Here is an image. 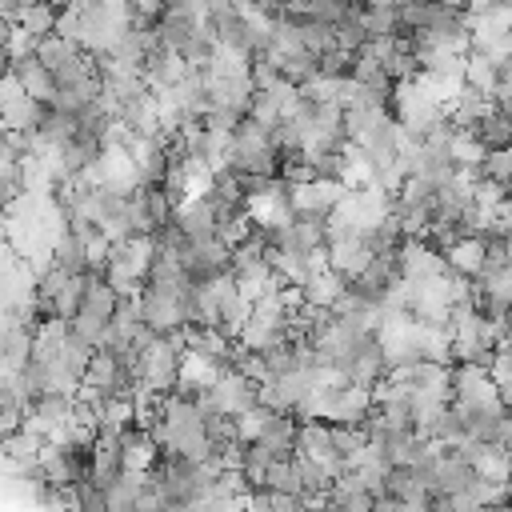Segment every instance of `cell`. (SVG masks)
I'll use <instances>...</instances> for the list:
<instances>
[{
  "instance_id": "obj_1",
  "label": "cell",
  "mask_w": 512,
  "mask_h": 512,
  "mask_svg": "<svg viewBox=\"0 0 512 512\" xmlns=\"http://www.w3.org/2000/svg\"><path fill=\"white\" fill-rule=\"evenodd\" d=\"M4 68H8V76L20 84V92L24 96H32V100H40V104H48L52 100V92H56V80H52V72L28 52V56H8L4 60Z\"/></svg>"
},
{
  "instance_id": "obj_2",
  "label": "cell",
  "mask_w": 512,
  "mask_h": 512,
  "mask_svg": "<svg viewBox=\"0 0 512 512\" xmlns=\"http://www.w3.org/2000/svg\"><path fill=\"white\" fill-rule=\"evenodd\" d=\"M172 220L180 224V232L200 244V240H216V208L204 200V196H184L172 212Z\"/></svg>"
},
{
  "instance_id": "obj_3",
  "label": "cell",
  "mask_w": 512,
  "mask_h": 512,
  "mask_svg": "<svg viewBox=\"0 0 512 512\" xmlns=\"http://www.w3.org/2000/svg\"><path fill=\"white\" fill-rule=\"evenodd\" d=\"M484 152H508V144H512V120H508V108H500V104H488V112L472 124V128H464Z\"/></svg>"
},
{
  "instance_id": "obj_4",
  "label": "cell",
  "mask_w": 512,
  "mask_h": 512,
  "mask_svg": "<svg viewBox=\"0 0 512 512\" xmlns=\"http://www.w3.org/2000/svg\"><path fill=\"white\" fill-rule=\"evenodd\" d=\"M380 496H392L396 504H424L428 500V484L408 464H392L384 484H380Z\"/></svg>"
},
{
  "instance_id": "obj_5",
  "label": "cell",
  "mask_w": 512,
  "mask_h": 512,
  "mask_svg": "<svg viewBox=\"0 0 512 512\" xmlns=\"http://www.w3.org/2000/svg\"><path fill=\"white\" fill-rule=\"evenodd\" d=\"M68 508L72 512H108V496L92 476H84L68 488Z\"/></svg>"
},
{
  "instance_id": "obj_6",
  "label": "cell",
  "mask_w": 512,
  "mask_h": 512,
  "mask_svg": "<svg viewBox=\"0 0 512 512\" xmlns=\"http://www.w3.org/2000/svg\"><path fill=\"white\" fill-rule=\"evenodd\" d=\"M476 176H480V180H492V184H500V188H508V180H512V160H508V152H484Z\"/></svg>"
},
{
  "instance_id": "obj_7",
  "label": "cell",
  "mask_w": 512,
  "mask_h": 512,
  "mask_svg": "<svg viewBox=\"0 0 512 512\" xmlns=\"http://www.w3.org/2000/svg\"><path fill=\"white\" fill-rule=\"evenodd\" d=\"M368 512H404V504H396V500H392V496H376V500H372V508H368Z\"/></svg>"
},
{
  "instance_id": "obj_8",
  "label": "cell",
  "mask_w": 512,
  "mask_h": 512,
  "mask_svg": "<svg viewBox=\"0 0 512 512\" xmlns=\"http://www.w3.org/2000/svg\"><path fill=\"white\" fill-rule=\"evenodd\" d=\"M108 512H136V508H108Z\"/></svg>"
}]
</instances>
